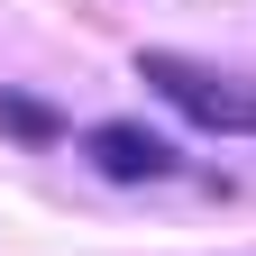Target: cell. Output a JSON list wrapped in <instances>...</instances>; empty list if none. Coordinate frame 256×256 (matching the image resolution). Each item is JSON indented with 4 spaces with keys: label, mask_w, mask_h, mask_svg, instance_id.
I'll return each instance as SVG.
<instances>
[{
    "label": "cell",
    "mask_w": 256,
    "mask_h": 256,
    "mask_svg": "<svg viewBox=\"0 0 256 256\" xmlns=\"http://www.w3.org/2000/svg\"><path fill=\"white\" fill-rule=\"evenodd\" d=\"M138 82L156 92V101H174L192 128H210V138H256V82H238V74H210V64H192V55L146 46L138 55Z\"/></svg>",
    "instance_id": "6da1fadb"
},
{
    "label": "cell",
    "mask_w": 256,
    "mask_h": 256,
    "mask_svg": "<svg viewBox=\"0 0 256 256\" xmlns=\"http://www.w3.org/2000/svg\"><path fill=\"white\" fill-rule=\"evenodd\" d=\"M82 156H92L101 183H165V174H183V156L156 138V128H138V119H92Z\"/></svg>",
    "instance_id": "7a4b0ae2"
},
{
    "label": "cell",
    "mask_w": 256,
    "mask_h": 256,
    "mask_svg": "<svg viewBox=\"0 0 256 256\" xmlns=\"http://www.w3.org/2000/svg\"><path fill=\"white\" fill-rule=\"evenodd\" d=\"M0 128L28 138V146H55V138H64V119H55L46 101H28V92H0Z\"/></svg>",
    "instance_id": "3957f363"
}]
</instances>
